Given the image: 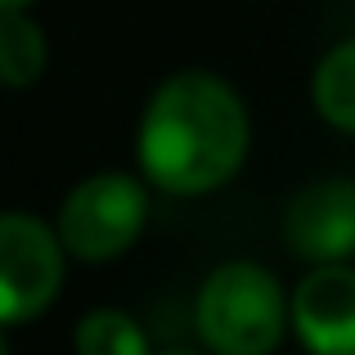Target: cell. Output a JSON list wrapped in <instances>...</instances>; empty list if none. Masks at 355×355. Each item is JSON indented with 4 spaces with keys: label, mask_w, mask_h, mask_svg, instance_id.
I'll return each mask as SVG.
<instances>
[{
    "label": "cell",
    "mask_w": 355,
    "mask_h": 355,
    "mask_svg": "<svg viewBox=\"0 0 355 355\" xmlns=\"http://www.w3.org/2000/svg\"><path fill=\"white\" fill-rule=\"evenodd\" d=\"M311 108L324 126L355 135V36L329 45L311 68Z\"/></svg>",
    "instance_id": "7"
},
{
    "label": "cell",
    "mask_w": 355,
    "mask_h": 355,
    "mask_svg": "<svg viewBox=\"0 0 355 355\" xmlns=\"http://www.w3.org/2000/svg\"><path fill=\"white\" fill-rule=\"evenodd\" d=\"M293 338L306 355H355V266H311L297 279Z\"/></svg>",
    "instance_id": "6"
},
{
    "label": "cell",
    "mask_w": 355,
    "mask_h": 355,
    "mask_svg": "<svg viewBox=\"0 0 355 355\" xmlns=\"http://www.w3.org/2000/svg\"><path fill=\"white\" fill-rule=\"evenodd\" d=\"M153 355H211V351H153Z\"/></svg>",
    "instance_id": "11"
},
{
    "label": "cell",
    "mask_w": 355,
    "mask_h": 355,
    "mask_svg": "<svg viewBox=\"0 0 355 355\" xmlns=\"http://www.w3.org/2000/svg\"><path fill=\"white\" fill-rule=\"evenodd\" d=\"M72 347H77V355H153L144 324L121 306L86 311L72 329Z\"/></svg>",
    "instance_id": "9"
},
{
    "label": "cell",
    "mask_w": 355,
    "mask_h": 355,
    "mask_svg": "<svg viewBox=\"0 0 355 355\" xmlns=\"http://www.w3.org/2000/svg\"><path fill=\"white\" fill-rule=\"evenodd\" d=\"M252 113L220 72L180 68L153 86L135 121V171L171 198H207L243 171Z\"/></svg>",
    "instance_id": "1"
},
{
    "label": "cell",
    "mask_w": 355,
    "mask_h": 355,
    "mask_svg": "<svg viewBox=\"0 0 355 355\" xmlns=\"http://www.w3.org/2000/svg\"><path fill=\"white\" fill-rule=\"evenodd\" d=\"M193 324L211 355H275L293 333V293L261 261H225L202 279Z\"/></svg>",
    "instance_id": "2"
},
{
    "label": "cell",
    "mask_w": 355,
    "mask_h": 355,
    "mask_svg": "<svg viewBox=\"0 0 355 355\" xmlns=\"http://www.w3.org/2000/svg\"><path fill=\"white\" fill-rule=\"evenodd\" d=\"M148 225V180L135 171H90L63 193L54 211L63 248L72 261L104 266L126 257Z\"/></svg>",
    "instance_id": "3"
},
{
    "label": "cell",
    "mask_w": 355,
    "mask_h": 355,
    "mask_svg": "<svg viewBox=\"0 0 355 355\" xmlns=\"http://www.w3.org/2000/svg\"><path fill=\"white\" fill-rule=\"evenodd\" d=\"M50 41L45 27L27 9H0V81L9 90H27L45 77Z\"/></svg>",
    "instance_id": "8"
},
{
    "label": "cell",
    "mask_w": 355,
    "mask_h": 355,
    "mask_svg": "<svg viewBox=\"0 0 355 355\" xmlns=\"http://www.w3.org/2000/svg\"><path fill=\"white\" fill-rule=\"evenodd\" d=\"M63 248L59 230L45 225L32 211H5L0 216V320L5 329L41 320L63 288Z\"/></svg>",
    "instance_id": "4"
},
{
    "label": "cell",
    "mask_w": 355,
    "mask_h": 355,
    "mask_svg": "<svg viewBox=\"0 0 355 355\" xmlns=\"http://www.w3.org/2000/svg\"><path fill=\"white\" fill-rule=\"evenodd\" d=\"M36 0H0V9H32Z\"/></svg>",
    "instance_id": "10"
},
{
    "label": "cell",
    "mask_w": 355,
    "mask_h": 355,
    "mask_svg": "<svg viewBox=\"0 0 355 355\" xmlns=\"http://www.w3.org/2000/svg\"><path fill=\"white\" fill-rule=\"evenodd\" d=\"M288 252L306 266H351L355 257V180L329 175L293 193L284 211Z\"/></svg>",
    "instance_id": "5"
}]
</instances>
